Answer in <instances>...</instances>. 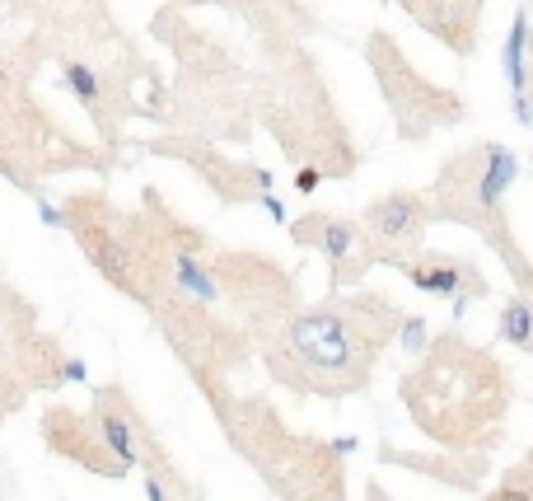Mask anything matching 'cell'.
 <instances>
[{"instance_id":"obj_1","label":"cell","mask_w":533,"mask_h":501,"mask_svg":"<svg viewBox=\"0 0 533 501\" xmlns=\"http://www.w3.org/2000/svg\"><path fill=\"white\" fill-rule=\"evenodd\" d=\"M393 319H398L393 314V300H384V295L347 300V310L295 314L286 323V332L276 338V347L267 352V361L295 389L347 394V389L365 384L375 352L388 342Z\"/></svg>"},{"instance_id":"obj_2","label":"cell","mask_w":533,"mask_h":501,"mask_svg":"<svg viewBox=\"0 0 533 501\" xmlns=\"http://www.w3.org/2000/svg\"><path fill=\"white\" fill-rule=\"evenodd\" d=\"M43 436L56 445V450H62L66 459H75V464H90V468H99V473H112V478H118V473H127L118 459H103L108 455V445L99 440V436H90L84 431V417L80 412H71V408H56V412H47V422H43Z\"/></svg>"},{"instance_id":"obj_3","label":"cell","mask_w":533,"mask_h":501,"mask_svg":"<svg viewBox=\"0 0 533 501\" xmlns=\"http://www.w3.org/2000/svg\"><path fill=\"white\" fill-rule=\"evenodd\" d=\"M403 276L416 286V291H426V295H444L454 310L463 314L468 310V300L472 295H482V282L472 276L468 263H454V258H440V263H398Z\"/></svg>"},{"instance_id":"obj_4","label":"cell","mask_w":533,"mask_h":501,"mask_svg":"<svg viewBox=\"0 0 533 501\" xmlns=\"http://www.w3.org/2000/svg\"><path fill=\"white\" fill-rule=\"evenodd\" d=\"M365 220H370V235L384 244H416L421 226H426V202L416 192H393V198L375 202Z\"/></svg>"},{"instance_id":"obj_5","label":"cell","mask_w":533,"mask_h":501,"mask_svg":"<svg viewBox=\"0 0 533 501\" xmlns=\"http://www.w3.org/2000/svg\"><path fill=\"white\" fill-rule=\"evenodd\" d=\"M295 244H319L323 254H328V263L342 272V263L351 258V248H356V226L351 220H342V216H304V220H295Z\"/></svg>"},{"instance_id":"obj_6","label":"cell","mask_w":533,"mask_h":501,"mask_svg":"<svg viewBox=\"0 0 533 501\" xmlns=\"http://www.w3.org/2000/svg\"><path fill=\"white\" fill-rule=\"evenodd\" d=\"M515 178H519V155L510 146H500V141L487 146L482 150V169H477V183H472V202L482 211H496Z\"/></svg>"},{"instance_id":"obj_7","label":"cell","mask_w":533,"mask_h":501,"mask_svg":"<svg viewBox=\"0 0 533 501\" xmlns=\"http://www.w3.org/2000/svg\"><path fill=\"white\" fill-rule=\"evenodd\" d=\"M524 47H528V14H524V10H515V19H510V38H505V80H510V90H515V94H524V90H528Z\"/></svg>"},{"instance_id":"obj_8","label":"cell","mask_w":533,"mask_h":501,"mask_svg":"<svg viewBox=\"0 0 533 501\" xmlns=\"http://www.w3.org/2000/svg\"><path fill=\"white\" fill-rule=\"evenodd\" d=\"M174 276H178V286H183L187 295H196L202 304H215V300H220L215 276L206 272V263H196L192 254H174Z\"/></svg>"},{"instance_id":"obj_9","label":"cell","mask_w":533,"mask_h":501,"mask_svg":"<svg viewBox=\"0 0 533 501\" xmlns=\"http://www.w3.org/2000/svg\"><path fill=\"white\" fill-rule=\"evenodd\" d=\"M500 338L515 342L519 352L533 347V319H528V300H524V295H515V300L500 310Z\"/></svg>"},{"instance_id":"obj_10","label":"cell","mask_w":533,"mask_h":501,"mask_svg":"<svg viewBox=\"0 0 533 501\" xmlns=\"http://www.w3.org/2000/svg\"><path fill=\"white\" fill-rule=\"evenodd\" d=\"M66 85H71V94L80 99V103H90V108H99V75L90 71V66H80V62H71L66 66Z\"/></svg>"},{"instance_id":"obj_11","label":"cell","mask_w":533,"mask_h":501,"mask_svg":"<svg viewBox=\"0 0 533 501\" xmlns=\"http://www.w3.org/2000/svg\"><path fill=\"white\" fill-rule=\"evenodd\" d=\"M426 338H431V332H426V323H421L416 314L398 323V342H403V352H421V347H426Z\"/></svg>"},{"instance_id":"obj_12","label":"cell","mask_w":533,"mask_h":501,"mask_svg":"<svg viewBox=\"0 0 533 501\" xmlns=\"http://www.w3.org/2000/svg\"><path fill=\"white\" fill-rule=\"evenodd\" d=\"M487 501H533V492L524 487V468H515L510 478H505V487H496Z\"/></svg>"},{"instance_id":"obj_13","label":"cell","mask_w":533,"mask_h":501,"mask_svg":"<svg viewBox=\"0 0 533 501\" xmlns=\"http://www.w3.org/2000/svg\"><path fill=\"white\" fill-rule=\"evenodd\" d=\"M319 183H323V169H314V164H309V169H300V174H295V188H300V192H314Z\"/></svg>"},{"instance_id":"obj_14","label":"cell","mask_w":533,"mask_h":501,"mask_svg":"<svg viewBox=\"0 0 533 501\" xmlns=\"http://www.w3.org/2000/svg\"><path fill=\"white\" fill-rule=\"evenodd\" d=\"M515 122H533V108H528V94H515Z\"/></svg>"},{"instance_id":"obj_15","label":"cell","mask_w":533,"mask_h":501,"mask_svg":"<svg viewBox=\"0 0 533 501\" xmlns=\"http://www.w3.org/2000/svg\"><path fill=\"white\" fill-rule=\"evenodd\" d=\"M262 207L271 211V220H286V207H281V202L271 198V192H262Z\"/></svg>"},{"instance_id":"obj_16","label":"cell","mask_w":533,"mask_h":501,"mask_svg":"<svg viewBox=\"0 0 533 501\" xmlns=\"http://www.w3.org/2000/svg\"><path fill=\"white\" fill-rule=\"evenodd\" d=\"M38 211H43V220H52V226H66V216H62V211H56V207L38 202Z\"/></svg>"},{"instance_id":"obj_17","label":"cell","mask_w":533,"mask_h":501,"mask_svg":"<svg viewBox=\"0 0 533 501\" xmlns=\"http://www.w3.org/2000/svg\"><path fill=\"white\" fill-rule=\"evenodd\" d=\"M252 183H258L262 192H271V174H267V169H252Z\"/></svg>"},{"instance_id":"obj_18","label":"cell","mask_w":533,"mask_h":501,"mask_svg":"<svg viewBox=\"0 0 533 501\" xmlns=\"http://www.w3.org/2000/svg\"><path fill=\"white\" fill-rule=\"evenodd\" d=\"M0 90H5V71H0Z\"/></svg>"}]
</instances>
